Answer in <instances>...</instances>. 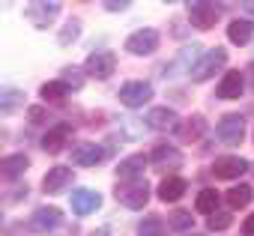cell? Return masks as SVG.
<instances>
[{
  "instance_id": "6da1fadb",
  "label": "cell",
  "mask_w": 254,
  "mask_h": 236,
  "mask_svg": "<svg viewBox=\"0 0 254 236\" xmlns=\"http://www.w3.org/2000/svg\"><path fill=\"white\" fill-rule=\"evenodd\" d=\"M117 200L123 203V206H129V209H144L147 206V200H150V185L144 182V179H138V182H129V185H117Z\"/></svg>"
},
{
  "instance_id": "7a4b0ae2",
  "label": "cell",
  "mask_w": 254,
  "mask_h": 236,
  "mask_svg": "<svg viewBox=\"0 0 254 236\" xmlns=\"http://www.w3.org/2000/svg\"><path fill=\"white\" fill-rule=\"evenodd\" d=\"M159 30H153V27H144V30H135L129 39H126V51L129 54H138V57H147V54H153L156 48H159Z\"/></svg>"
},
{
  "instance_id": "3957f363",
  "label": "cell",
  "mask_w": 254,
  "mask_h": 236,
  "mask_svg": "<svg viewBox=\"0 0 254 236\" xmlns=\"http://www.w3.org/2000/svg\"><path fill=\"white\" fill-rule=\"evenodd\" d=\"M153 99V87L147 84V81H126L123 87H120V102L126 105V108H141V105H147Z\"/></svg>"
},
{
  "instance_id": "277c9868",
  "label": "cell",
  "mask_w": 254,
  "mask_h": 236,
  "mask_svg": "<svg viewBox=\"0 0 254 236\" xmlns=\"http://www.w3.org/2000/svg\"><path fill=\"white\" fill-rule=\"evenodd\" d=\"M215 135H218V141H221V144L233 147V144H239V141H242V135H245V120H242L239 114H224L221 120H218Z\"/></svg>"
},
{
  "instance_id": "5b68a950",
  "label": "cell",
  "mask_w": 254,
  "mask_h": 236,
  "mask_svg": "<svg viewBox=\"0 0 254 236\" xmlns=\"http://www.w3.org/2000/svg\"><path fill=\"white\" fill-rule=\"evenodd\" d=\"M114 69H117V57H114L111 51H99V54H90V57H87V75L96 78V81L111 78Z\"/></svg>"
},
{
  "instance_id": "8992f818",
  "label": "cell",
  "mask_w": 254,
  "mask_h": 236,
  "mask_svg": "<svg viewBox=\"0 0 254 236\" xmlns=\"http://www.w3.org/2000/svg\"><path fill=\"white\" fill-rule=\"evenodd\" d=\"M57 12H60V3L57 0H33V3H27V18L36 24V27H48L54 18H57Z\"/></svg>"
},
{
  "instance_id": "52a82bcc",
  "label": "cell",
  "mask_w": 254,
  "mask_h": 236,
  "mask_svg": "<svg viewBox=\"0 0 254 236\" xmlns=\"http://www.w3.org/2000/svg\"><path fill=\"white\" fill-rule=\"evenodd\" d=\"M224 63H227V51H224V48H212V51L197 63V69H191V78H194V81H206V78H212Z\"/></svg>"
},
{
  "instance_id": "ba28073f",
  "label": "cell",
  "mask_w": 254,
  "mask_h": 236,
  "mask_svg": "<svg viewBox=\"0 0 254 236\" xmlns=\"http://www.w3.org/2000/svg\"><path fill=\"white\" fill-rule=\"evenodd\" d=\"M189 21L197 30H209L218 24V6L212 3H189Z\"/></svg>"
},
{
  "instance_id": "9c48e42d",
  "label": "cell",
  "mask_w": 254,
  "mask_h": 236,
  "mask_svg": "<svg viewBox=\"0 0 254 236\" xmlns=\"http://www.w3.org/2000/svg\"><path fill=\"white\" fill-rule=\"evenodd\" d=\"M245 168H248V162L239 159V156H224V159H215L212 162V174L218 179H236V177L245 174Z\"/></svg>"
},
{
  "instance_id": "30bf717a",
  "label": "cell",
  "mask_w": 254,
  "mask_h": 236,
  "mask_svg": "<svg viewBox=\"0 0 254 236\" xmlns=\"http://www.w3.org/2000/svg\"><path fill=\"white\" fill-rule=\"evenodd\" d=\"M147 156H129L126 162L117 165V179L120 182H138L144 177V168H147Z\"/></svg>"
},
{
  "instance_id": "8fae6325",
  "label": "cell",
  "mask_w": 254,
  "mask_h": 236,
  "mask_svg": "<svg viewBox=\"0 0 254 236\" xmlns=\"http://www.w3.org/2000/svg\"><path fill=\"white\" fill-rule=\"evenodd\" d=\"M147 126L156 129V132H171V129H180V120H177V114L171 108H153L147 111Z\"/></svg>"
},
{
  "instance_id": "7c38bea8",
  "label": "cell",
  "mask_w": 254,
  "mask_h": 236,
  "mask_svg": "<svg viewBox=\"0 0 254 236\" xmlns=\"http://www.w3.org/2000/svg\"><path fill=\"white\" fill-rule=\"evenodd\" d=\"M99 206H102V194L99 191H90V188L72 191V209H75V215H90Z\"/></svg>"
},
{
  "instance_id": "4fadbf2b",
  "label": "cell",
  "mask_w": 254,
  "mask_h": 236,
  "mask_svg": "<svg viewBox=\"0 0 254 236\" xmlns=\"http://www.w3.org/2000/svg\"><path fill=\"white\" fill-rule=\"evenodd\" d=\"M69 135H72V126H69V123H60V126L48 129V135L42 138V150H45V153H60V150L66 147Z\"/></svg>"
},
{
  "instance_id": "5bb4252c",
  "label": "cell",
  "mask_w": 254,
  "mask_h": 236,
  "mask_svg": "<svg viewBox=\"0 0 254 236\" xmlns=\"http://www.w3.org/2000/svg\"><path fill=\"white\" fill-rule=\"evenodd\" d=\"M72 179H75V174H72L69 168H51V171L45 174L42 188H45L48 194H57V191H63L66 185H72Z\"/></svg>"
},
{
  "instance_id": "9a60e30c",
  "label": "cell",
  "mask_w": 254,
  "mask_h": 236,
  "mask_svg": "<svg viewBox=\"0 0 254 236\" xmlns=\"http://www.w3.org/2000/svg\"><path fill=\"white\" fill-rule=\"evenodd\" d=\"M72 162L75 165H81V168H93V165H99L102 162V150L96 147V144H75L72 147Z\"/></svg>"
},
{
  "instance_id": "2e32d148",
  "label": "cell",
  "mask_w": 254,
  "mask_h": 236,
  "mask_svg": "<svg viewBox=\"0 0 254 236\" xmlns=\"http://www.w3.org/2000/svg\"><path fill=\"white\" fill-rule=\"evenodd\" d=\"M57 224H60V209H54V206H42V209H36L33 218H30V227L39 230V233H48V230L57 227Z\"/></svg>"
},
{
  "instance_id": "e0dca14e",
  "label": "cell",
  "mask_w": 254,
  "mask_h": 236,
  "mask_svg": "<svg viewBox=\"0 0 254 236\" xmlns=\"http://www.w3.org/2000/svg\"><path fill=\"white\" fill-rule=\"evenodd\" d=\"M183 194H186V179H183V177H168V179L159 182V197H162L165 203H174V200H180Z\"/></svg>"
},
{
  "instance_id": "ac0fdd59",
  "label": "cell",
  "mask_w": 254,
  "mask_h": 236,
  "mask_svg": "<svg viewBox=\"0 0 254 236\" xmlns=\"http://www.w3.org/2000/svg\"><path fill=\"white\" fill-rule=\"evenodd\" d=\"M203 132H206V120L200 114H194L191 120H186L180 129H177V135H180V141H186V144H191V141H197V138H203Z\"/></svg>"
},
{
  "instance_id": "d6986e66",
  "label": "cell",
  "mask_w": 254,
  "mask_h": 236,
  "mask_svg": "<svg viewBox=\"0 0 254 236\" xmlns=\"http://www.w3.org/2000/svg\"><path fill=\"white\" fill-rule=\"evenodd\" d=\"M242 87H245V81H242V75L239 72H227L224 78H221V84H218V96L221 99H239L242 96Z\"/></svg>"
},
{
  "instance_id": "ffe728a7",
  "label": "cell",
  "mask_w": 254,
  "mask_h": 236,
  "mask_svg": "<svg viewBox=\"0 0 254 236\" xmlns=\"http://www.w3.org/2000/svg\"><path fill=\"white\" fill-rule=\"evenodd\" d=\"M153 165H159V168H180L183 165V153L177 150V147H156L153 150Z\"/></svg>"
},
{
  "instance_id": "44dd1931",
  "label": "cell",
  "mask_w": 254,
  "mask_h": 236,
  "mask_svg": "<svg viewBox=\"0 0 254 236\" xmlns=\"http://www.w3.org/2000/svg\"><path fill=\"white\" fill-rule=\"evenodd\" d=\"M27 165H30V159L21 156V153H15V156L3 159V165H0V174H3V179H18V177L27 171Z\"/></svg>"
},
{
  "instance_id": "7402d4cb",
  "label": "cell",
  "mask_w": 254,
  "mask_h": 236,
  "mask_svg": "<svg viewBox=\"0 0 254 236\" xmlns=\"http://www.w3.org/2000/svg\"><path fill=\"white\" fill-rule=\"evenodd\" d=\"M227 36H230L233 45H248L251 36H254V24H251V21H233V24L227 27Z\"/></svg>"
},
{
  "instance_id": "603a6c76",
  "label": "cell",
  "mask_w": 254,
  "mask_h": 236,
  "mask_svg": "<svg viewBox=\"0 0 254 236\" xmlns=\"http://www.w3.org/2000/svg\"><path fill=\"white\" fill-rule=\"evenodd\" d=\"M18 105H24V93L15 90V87H3L0 90V111L3 114H12Z\"/></svg>"
},
{
  "instance_id": "cb8c5ba5",
  "label": "cell",
  "mask_w": 254,
  "mask_h": 236,
  "mask_svg": "<svg viewBox=\"0 0 254 236\" xmlns=\"http://www.w3.org/2000/svg\"><path fill=\"white\" fill-rule=\"evenodd\" d=\"M194 206L209 218V215L218 209V191H215V188H203V191L197 194V203H194Z\"/></svg>"
},
{
  "instance_id": "d4e9b609",
  "label": "cell",
  "mask_w": 254,
  "mask_h": 236,
  "mask_svg": "<svg viewBox=\"0 0 254 236\" xmlns=\"http://www.w3.org/2000/svg\"><path fill=\"white\" fill-rule=\"evenodd\" d=\"M191 224H194V218H191V212H189V209H174V212L168 215V227H171V230H177V233L191 230Z\"/></svg>"
},
{
  "instance_id": "484cf974",
  "label": "cell",
  "mask_w": 254,
  "mask_h": 236,
  "mask_svg": "<svg viewBox=\"0 0 254 236\" xmlns=\"http://www.w3.org/2000/svg\"><path fill=\"white\" fill-rule=\"evenodd\" d=\"M248 200H251V185H233V188L227 191V203H230V209H242Z\"/></svg>"
},
{
  "instance_id": "4316f807",
  "label": "cell",
  "mask_w": 254,
  "mask_h": 236,
  "mask_svg": "<svg viewBox=\"0 0 254 236\" xmlns=\"http://www.w3.org/2000/svg\"><path fill=\"white\" fill-rule=\"evenodd\" d=\"M39 93H42V99H45V102H60V99L69 93V87H66L63 81H48V84H42V90H39Z\"/></svg>"
},
{
  "instance_id": "83f0119b",
  "label": "cell",
  "mask_w": 254,
  "mask_h": 236,
  "mask_svg": "<svg viewBox=\"0 0 254 236\" xmlns=\"http://www.w3.org/2000/svg\"><path fill=\"white\" fill-rule=\"evenodd\" d=\"M138 233H141V236H168V230H165L162 218H156V215H147V218L141 221Z\"/></svg>"
},
{
  "instance_id": "f1b7e54d",
  "label": "cell",
  "mask_w": 254,
  "mask_h": 236,
  "mask_svg": "<svg viewBox=\"0 0 254 236\" xmlns=\"http://www.w3.org/2000/svg\"><path fill=\"white\" fill-rule=\"evenodd\" d=\"M230 221H233L230 212H212V215L206 218V227H209V230H227Z\"/></svg>"
},
{
  "instance_id": "f546056e",
  "label": "cell",
  "mask_w": 254,
  "mask_h": 236,
  "mask_svg": "<svg viewBox=\"0 0 254 236\" xmlns=\"http://www.w3.org/2000/svg\"><path fill=\"white\" fill-rule=\"evenodd\" d=\"M63 84H66L69 90H81V87H84V75H81L78 69H66V72H63Z\"/></svg>"
},
{
  "instance_id": "4dcf8cb0",
  "label": "cell",
  "mask_w": 254,
  "mask_h": 236,
  "mask_svg": "<svg viewBox=\"0 0 254 236\" xmlns=\"http://www.w3.org/2000/svg\"><path fill=\"white\" fill-rule=\"evenodd\" d=\"M81 33V24L78 21H69L66 27H63V33H60V45H72V39Z\"/></svg>"
},
{
  "instance_id": "1f68e13d",
  "label": "cell",
  "mask_w": 254,
  "mask_h": 236,
  "mask_svg": "<svg viewBox=\"0 0 254 236\" xmlns=\"http://www.w3.org/2000/svg\"><path fill=\"white\" fill-rule=\"evenodd\" d=\"M126 6H129V0H108L105 3V9H111V12H123Z\"/></svg>"
},
{
  "instance_id": "d6a6232c",
  "label": "cell",
  "mask_w": 254,
  "mask_h": 236,
  "mask_svg": "<svg viewBox=\"0 0 254 236\" xmlns=\"http://www.w3.org/2000/svg\"><path fill=\"white\" fill-rule=\"evenodd\" d=\"M27 114H30V123H42V120H45V108H39V105L30 108Z\"/></svg>"
},
{
  "instance_id": "836d02e7",
  "label": "cell",
  "mask_w": 254,
  "mask_h": 236,
  "mask_svg": "<svg viewBox=\"0 0 254 236\" xmlns=\"http://www.w3.org/2000/svg\"><path fill=\"white\" fill-rule=\"evenodd\" d=\"M242 236H254V215L245 218V224H242Z\"/></svg>"
},
{
  "instance_id": "e575fe53",
  "label": "cell",
  "mask_w": 254,
  "mask_h": 236,
  "mask_svg": "<svg viewBox=\"0 0 254 236\" xmlns=\"http://www.w3.org/2000/svg\"><path fill=\"white\" fill-rule=\"evenodd\" d=\"M242 9H245L248 15H254V0H245V3H242Z\"/></svg>"
},
{
  "instance_id": "d590c367",
  "label": "cell",
  "mask_w": 254,
  "mask_h": 236,
  "mask_svg": "<svg viewBox=\"0 0 254 236\" xmlns=\"http://www.w3.org/2000/svg\"><path fill=\"white\" fill-rule=\"evenodd\" d=\"M90 236H108V230H105V227H102V230H93V233H90Z\"/></svg>"
},
{
  "instance_id": "8d00e7d4",
  "label": "cell",
  "mask_w": 254,
  "mask_h": 236,
  "mask_svg": "<svg viewBox=\"0 0 254 236\" xmlns=\"http://www.w3.org/2000/svg\"><path fill=\"white\" fill-rule=\"evenodd\" d=\"M194 236H200V233H194Z\"/></svg>"
}]
</instances>
